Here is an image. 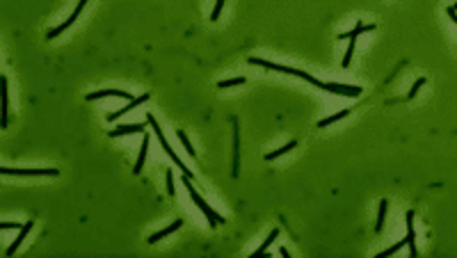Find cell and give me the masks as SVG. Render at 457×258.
<instances>
[{
	"label": "cell",
	"instance_id": "6da1fadb",
	"mask_svg": "<svg viewBox=\"0 0 457 258\" xmlns=\"http://www.w3.org/2000/svg\"><path fill=\"white\" fill-rule=\"evenodd\" d=\"M146 124H149V126H151V130L156 132V137H158L160 146H162V149H165V153H167V155H169V158H172L174 162H176V167H181V169H183V174H186L188 179H192V181H194V174L190 172V169H188V167L183 165V160H181L179 155H176V153H174V149H172V146H169V142H167V137H165V135H162V130H160V126H158V121H156V117H153L151 112L146 114Z\"/></svg>",
	"mask_w": 457,
	"mask_h": 258
},
{
	"label": "cell",
	"instance_id": "7a4b0ae2",
	"mask_svg": "<svg viewBox=\"0 0 457 258\" xmlns=\"http://www.w3.org/2000/svg\"><path fill=\"white\" fill-rule=\"evenodd\" d=\"M186 187H188V194H190V199H192V201H194V206H197L199 210H201V212H204V215H206V219L211 222V226H217V224H222V222H224V219L219 217L217 212L213 210L211 206L206 204L204 199L199 197V192H197V190H194V185H192V179H188V176H186Z\"/></svg>",
	"mask_w": 457,
	"mask_h": 258
},
{
	"label": "cell",
	"instance_id": "3957f363",
	"mask_svg": "<svg viewBox=\"0 0 457 258\" xmlns=\"http://www.w3.org/2000/svg\"><path fill=\"white\" fill-rule=\"evenodd\" d=\"M0 174H5V176H57V169H53V167H41V169H12V167H0Z\"/></svg>",
	"mask_w": 457,
	"mask_h": 258
},
{
	"label": "cell",
	"instance_id": "277c9868",
	"mask_svg": "<svg viewBox=\"0 0 457 258\" xmlns=\"http://www.w3.org/2000/svg\"><path fill=\"white\" fill-rule=\"evenodd\" d=\"M320 89L341 94V96H350V99H357L359 94L364 92V89H361V87H357V85H341V82H323V85H320Z\"/></svg>",
	"mask_w": 457,
	"mask_h": 258
},
{
	"label": "cell",
	"instance_id": "5b68a950",
	"mask_svg": "<svg viewBox=\"0 0 457 258\" xmlns=\"http://www.w3.org/2000/svg\"><path fill=\"white\" fill-rule=\"evenodd\" d=\"M85 5H87V0H80L78 5H76V9H73V12H71V16H69V19H66L64 23H62V26L53 27V30H48V34H46L48 39H55L57 34H62V32H64L66 27H71V26H73V21H76V19H78V16H80V14H82V9H85Z\"/></svg>",
	"mask_w": 457,
	"mask_h": 258
},
{
	"label": "cell",
	"instance_id": "8992f818",
	"mask_svg": "<svg viewBox=\"0 0 457 258\" xmlns=\"http://www.w3.org/2000/svg\"><path fill=\"white\" fill-rule=\"evenodd\" d=\"M99 99H124V101H133V94L124 92V89H99V92L87 94V101H99Z\"/></svg>",
	"mask_w": 457,
	"mask_h": 258
},
{
	"label": "cell",
	"instance_id": "52a82bcc",
	"mask_svg": "<svg viewBox=\"0 0 457 258\" xmlns=\"http://www.w3.org/2000/svg\"><path fill=\"white\" fill-rule=\"evenodd\" d=\"M32 226H34V222H32V219H27L26 224L21 226V229H19V235H16V240H14L12 245L7 247V252H5L7 256H14V254H16V249H19V247H21V242H23V240L27 238V233L32 231Z\"/></svg>",
	"mask_w": 457,
	"mask_h": 258
},
{
	"label": "cell",
	"instance_id": "ba28073f",
	"mask_svg": "<svg viewBox=\"0 0 457 258\" xmlns=\"http://www.w3.org/2000/svg\"><path fill=\"white\" fill-rule=\"evenodd\" d=\"M146 101H149V94H142V96H137V99L128 101V105H126V107H121V110H117V112H110V114H108V121H117L119 117H124V114L131 112L133 107L142 105V103H146Z\"/></svg>",
	"mask_w": 457,
	"mask_h": 258
},
{
	"label": "cell",
	"instance_id": "9c48e42d",
	"mask_svg": "<svg viewBox=\"0 0 457 258\" xmlns=\"http://www.w3.org/2000/svg\"><path fill=\"white\" fill-rule=\"evenodd\" d=\"M149 126V124H119V126L114 128V130H110L108 135L110 137H121V135H133V132H142L144 128Z\"/></svg>",
	"mask_w": 457,
	"mask_h": 258
},
{
	"label": "cell",
	"instance_id": "30bf717a",
	"mask_svg": "<svg viewBox=\"0 0 457 258\" xmlns=\"http://www.w3.org/2000/svg\"><path fill=\"white\" fill-rule=\"evenodd\" d=\"M404 219H407V235H404V245L409 247L411 256H416V245H414V240H416V233H414V212L407 210Z\"/></svg>",
	"mask_w": 457,
	"mask_h": 258
},
{
	"label": "cell",
	"instance_id": "8fae6325",
	"mask_svg": "<svg viewBox=\"0 0 457 258\" xmlns=\"http://www.w3.org/2000/svg\"><path fill=\"white\" fill-rule=\"evenodd\" d=\"M0 87H2V121H0V126H2V130H7V126H9V105H7L9 89H7V78L5 76L0 78Z\"/></svg>",
	"mask_w": 457,
	"mask_h": 258
},
{
	"label": "cell",
	"instance_id": "7c38bea8",
	"mask_svg": "<svg viewBox=\"0 0 457 258\" xmlns=\"http://www.w3.org/2000/svg\"><path fill=\"white\" fill-rule=\"evenodd\" d=\"M181 224H183V219H174V222H172V224H169V226H167V229H160L158 233H151V235H149V240H146V242H149V245H156L158 240L167 238V235H172V233L176 231V229H181Z\"/></svg>",
	"mask_w": 457,
	"mask_h": 258
},
{
	"label": "cell",
	"instance_id": "4fadbf2b",
	"mask_svg": "<svg viewBox=\"0 0 457 258\" xmlns=\"http://www.w3.org/2000/svg\"><path fill=\"white\" fill-rule=\"evenodd\" d=\"M371 30H375V26H364L361 21H357V26L352 27L350 32H341L338 34V39H357L361 32H371Z\"/></svg>",
	"mask_w": 457,
	"mask_h": 258
},
{
	"label": "cell",
	"instance_id": "5bb4252c",
	"mask_svg": "<svg viewBox=\"0 0 457 258\" xmlns=\"http://www.w3.org/2000/svg\"><path fill=\"white\" fill-rule=\"evenodd\" d=\"M146 153H149V135H144V137H142V146H139V158H137V162H135V167H133V172H135V174H139L142 169H144Z\"/></svg>",
	"mask_w": 457,
	"mask_h": 258
},
{
	"label": "cell",
	"instance_id": "9a60e30c",
	"mask_svg": "<svg viewBox=\"0 0 457 258\" xmlns=\"http://www.w3.org/2000/svg\"><path fill=\"white\" fill-rule=\"evenodd\" d=\"M386 210H389V201H386V199H382V201H379V210H377V222H375V233L382 231L384 219H386Z\"/></svg>",
	"mask_w": 457,
	"mask_h": 258
},
{
	"label": "cell",
	"instance_id": "2e32d148",
	"mask_svg": "<svg viewBox=\"0 0 457 258\" xmlns=\"http://www.w3.org/2000/svg\"><path fill=\"white\" fill-rule=\"evenodd\" d=\"M293 149H297V142H295V139H293V142H288V144H284L281 149H277V151L268 153V155H265V160H277L279 155H284V153H291Z\"/></svg>",
	"mask_w": 457,
	"mask_h": 258
},
{
	"label": "cell",
	"instance_id": "e0dca14e",
	"mask_svg": "<svg viewBox=\"0 0 457 258\" xmlns=\"http://www.w3.org/2000/svg\"><path fill=\"white\" fill-rule=\"evenodd\" d=\"M277 238H279V229H272V231H270V235H268V240H265L263 245H261V247H259V249H256V252H254V254H256V256H261V254H265V249H268V247H270V245H272V242H274V240H277Z\"/></svg>",
	"mask_w": 457,
	"mask_h": 258
},
{
	"label": "cell",
	"instance_id": "ac0fdd59",
	"mask_svg": "<svg viewBox=\"0 0 457 258\" xmlns=\"http://www.w3.org/2000/svg\"><path fill=\"white\" fill-rule=\"evenodd\" d=\"M352 110H341L338 114H334V117H327V119H320L318 121V128H325V126H329V124H334V121H338V119H343V117H348Z\"/></svg>",
	"mask_w": 457,
	"mask_h": 258
},
{
	"label": "cell",
	"instance_id": "d6986e66",
	"mask_svg": "<svg viewBox=\"0 0 457 258\" xmlns=\"http://www.w3.org/2000/svg\"><path fill=\"white\" fill-rule=\"evenodd\" d=\"M354 46H357V39H350V46L345 48V57H343V69H348L350 66V62H352V55H354Z\"/></svg>",
	"mask_w": 457,
	"mask_h": 258
},
{
	"label": "cell",
	"instance_id": "ffe728a7",
	"mask_svg": "<svg viewBox=\"0 0 457 258\" xmlns=\"http://www.w3.org/2000/svg\"><path fill=\"white\" fill-rule=\"evenodd\" d=\"M245 76H240V78H229V80H222V82H219V89H226V87H236V85H242V82H245Z\"/></svg>",
	"mask_w": 457,
	"mask_h": 258
},
{
	"label": "cell",
	"instance_id": "44dd1931",
	"mask_svg": "<svg viewBox=\"0 0 457 258\" xmlns=\"http://www.w3.org/2000/svg\"><path fill=\"white\" fill-rule=\"evenodd\" d=\"M176 135H179L181 144L186 146V151H188V153H190V155H192V158H194V149H192V144H190V139H188V135H186V132H183V130H176Z\"/></svg>",
	"mask_w": 457,
	"mask_h": 258
},
{
	"label": "cell",
	"instance_id": "7402d4cb",
	"mask_svg": "<svg viewBox=\"0 0 457 258\" xmlns=\"http://www.w3.org/2000/svg\"><path fill=\"white\" fill-rule=\"evenodd\" d=\"M425 85V78H418L416 80V82H414V85H411V89H409V94H407V99H416V94H418V89H421V87H423Z\"/></svg>",
	"mask_w": 457,
	"mask_h": 258
},
{
	"label": "cell",
	"instance_id": "603a6c76",
	"mask_svg": "<svg viewBox=\"0 0 457 258\" xmlns=\"http://www.w3.org/2000/svg\"><path fill=\"white\" fill-rule=\"evenodd\" d=\"M222 9H224V0H217L215 7H213V12H211V21H217L219 14H222Z\"/></svg>",
	"mask_w": 457,
	"mask_h": 258
},
{
	"label": "cell",
	"instance_id": "cb8c5ba5",
	"mask_svg": "<svg viewBox=\"0 0 457 258\" xmlns=\"http://www.w3.org/2000/svg\"><path fill=\"white\" fill-rule=\"evenodd\" d=\"M165 179H167V194H169V197H174V192H176V187H174V174H172V169L167 172Z\"/></svg>",
	"mask_w": 457,
	"mask_h": 258
},
{
	"label": "cell",
	"instance_id": "d4e9b609",
	"mask_svg": "<svg viewBox=\"0 0 457 258\" xmlns=\"http://www.w3.org/2000/svg\"><path fill=\"white\" fill-rule=\"evenodd\" d=\"M403 245H404V240H403V242H396V245L389 247V249H384V252L379 254V256H391V254H398L400 249H403Z\"/></svg>",
	"mask_w": 457,
	"mask_h": 258
},
{
	"label": "cell",
	"instance_id": "484cf974",
	"mask_svg": "<svg viewBox=\"0 0 457 258\" xmlns=\"http://www.w3.org/2000/svg\"><path fill=\"white\" fill-rule=\"evenodd\" d=\"M21 226L23 224H16V222H2L0 229H2V231H9V229H21Z\"/></svg>",
	"mask_w": 457,
	"mask_h": 258
},
{
	"label": "cell",
	"instance_id": "4316f807",
	"mask_svg": "<svg viewBox=\"0 0 457 258\" xmlns=\"http://www.w3.org/2000/svg\"><path fill=\"white\" fill-rule=\"evenodd\" d=\"M446 14H448V16H451L453 21H457V16H455V7H453V5H451V7H446Z\"/></svg>",
	"mask_w": 457,
	"mask_h": 258
}]
</instances>
